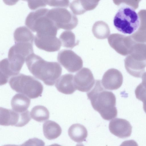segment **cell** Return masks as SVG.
<instances>
[{
  "mask_svg": "<svg viewBox=\"0 0 146 146\" xmlns=\"http://www.w3.org/2000/svg\"><path fill=\"white\" fill-rule=\"evenodd\" d=\"M104 88L101 81L96 80L92 88L87 93L94 109L104 119L110 120L117 117L116 98L111 92Z\"/></svg>",
  "mask_w": 146,
  "mask_h": 146,
  "instance_id": "obj_1",
  "label": "cell"
},
{
  "mask_svg": "<svg viewBox=\"0 0 146 146\" xmlns=\"http://www.w3.org/2000/svg\"><path fill=\"white\" fill-rule=\"evenodd\" d=\"M25 61L30 72L48 86H53L62 73V68L58 62L47 61L34 53L28 56Z\"/></svg>",
  "mask_w": 146,
  "mask_h": 146,
  "instance_id": "obj_2",
  "label": "cell"
},
{
  "mask_svg": "<svg viewBox=\"0 0 146 146\" xmlns=\"http://www.w3.org/2000/svg\"><path fill=\"white\" fill-rule=\"evenodd\" d=\"M48 9L42 8L31 12L25 21L26 26L39 36H56L59 29L48 17Z\"/></svg>",
  "mask_w": 146,
  "mask_h": 146,
  "instance_id": "obj_3",
  "label": "cell"
},
{
  "mask_svg": "<svg viewBox=\"0 0 146 146\" xmlns=\"http://www.w3.org/2000/svg\"><path fill=\"white\" fill-rule=\"evenodd\" d=\"M9 84L12 90L30 99L41 96L43 89V86L40 82L31 76L21 73L11 77Z\"/></svg>",
  "mask_w": 146,
  "mask_h": 146,
  "instance_id": "obj_4",
  "label": "cell"
},
{
  "mask_svg": "<svg viewBox=\"0 0 146 146\" xmlns=\"http://www.w3.org/2000/svg\"><path fill=\"white\" fill-rule=\"evenodd\" d=\"M113 22L117 30L126 34L133 33L139 29L141 23L139 16L134 9L126 5L118 10Z\"/></svg>",
  "mask_w": 146,
  "mask_h": 146,
  "instance_id": "obj_5",
  "label": "cell"
},
{
  "mask_svg": "<svg viewBox=\"0 0 146 146\" xmlns=\"http://www.w3.org/2000/svg\"><path fill=\"white\" fill-rule=\"evenodd\" d=\"M15 44L9 49L8 52L26 60L34 53L33 43L34 36L31 32L25 26L17 28L14 33Z\"/></svg>",
  "mask_w": 146,
  "mask_h": 146,
  "instance_id": "obj_6",
  "label": "cell"
},
{
  "mask_svg": "<svg viewBox=\"0 0 146 146\" xmlns=\"http://www.w3.org/2000/svg\"><path fill=\"white\" fill-rule=\"evenodd\" d=\"M47 15L59 29L72 30L76 27L78 23L77 17L65 8L48 9Z\"/></svg>",
  "mask_w": 146,
  "mask_h": 146,
  "instance_id": "obj_7",
  "label": "cell"
},
{
  "mask_svg": "<svg viewBox=\"0 0 146 146\" xmlns=\"http://www.w3.org/2000/svg\"><path fill=\"white\" fill-rule=\"evenodd\" d=\"M29 111L19 112L13 110L3 107L0 108V124L8 126L22 127L27 124L31 120Z\"/></svg>",
  "mask_w": 146,
  "mask_h": 146,
  "instance_id": "obj_8",
  "label": "cell"
},
{
  "mask_svg": "<svg viewBox=\"0 0 146 146\" xmlns=\"http://www.w3.org/2000/svg\"><path fill=\"white\" fill-rule=\"evenodd\" d=\"M59 62L68 71L74 73L82 68L83 62L81 58L73 51L64 49L58 53Z\"/></svg>",
  "mask_w": 146,
  "mask_h": 146,
  "instance_id": "obj_9",
  "label": "cell"
},
{
  "mask_svg": "<svg viewBox=\"0 0 146 146\" xmlns=\"http://www.w3.org/2000/svg\"><path fill=\"white\" fill-rule=\"evenodd\" d=\"M110 46L119 54L129 55L133 45L136 42L131 36H126L118 33L111 34L108 38Z\"/></svg>",
  "mask_w": 146,
  "mask_h": 146,
  "instance_id": "obj_10",
  "label": "cell"
},
{
  "mask_svg": "<svg viewBox=\"0 0 146 146\" xmlns=\"http://www.w3.org/2000/svg\"><path fill=\"white\" fill-rule=\"evenodd\" d=\"M95 82L91 71L87 68H83L74 77L75 88L81 92H88L93 87Z\"/></svg>",
  "mask_w": 146,
  "mask_h": 146,
  "instance_id": "obj_11",
  "label": "cell"
},
{
  "mask_svg": "<svg viewBox=\"0 0 146 146\" xmlns=\"http://www.w3.org/2000/svg\"><path fill=\"white\" fill-rule=\"evenodd\" d=\"M109 128L110 132L121 138H125L130 136L132 127L127 120L118 118L112 120L110 122Z\"/></svg>",
  "mask_w": 146,
  "mask_h": 146,
  "instance_id": "obj_12",
  "label": "cell"
},
{
  "mask_svg": "<svg viewBox=\"0 0 146 146\" xmlns=\"http://www.w3.org/2000/svg\"><path fill=\"white\" fill-rule=\"evenodd\" d=\"M123 76L121 72L115 68L107 70L104 74L101 81L102 84L106 89L117 90L121 86Z\"/></svg>",
  "mask_w": 146,
  "mask_h": 146,
  "instance_id": "obj_13",
  "label": "cell"
},
{
  "mask_svg": "<svg viewBox=\"0 0 146 146\" xmlns=\"http://www.w3.org/2000/svg\"><path fill=\"white\" fill-rule=\"evenodd\" d=\"M35 44L38 48L51 52L59 50L61 46V42L56 36H39L34 37Z\"/></svg>",
  "mask_w": 146,
  "mask_h": 146,
  "instance_id": "obj_14",
  "label": "cell"
},
{
  "mask_svg": "<svg viewBox=\"0 0 146 146\" xmlns=\"http://www.w3.org/2000/svg\"><path fill=\"white\" fill-rule=\"evenodd\" d=\"M74 77L73 74H66L60 77L55 85L57 90L66 94H73L76 90L74 84Z\"/></svg>",
  "mask_w": 146,
  "mask_h": 146,
  "instance_id": "obj_15",
  "label": "cell"
},
{
  "mask_svg": "<svg viewBox=\"0 0 146 146\" xmlns=\"http://www.w3.org/2000/svg\"><path fill=\"white\" fill-rule=\"evenodd\" d=\"M125 68L131 75L136 78H141L145 72L146 63L141 62L132 59L128 55L124 60Z\"/></svg>",
  "mask_w": 146,
  "mask_h": 146,
  "instance_id": "obj_16",
  "label": "cell"
},
{
  "mask_svg": "<svg viewBox=\"0 0 146 146\" xmlns=\"http://www.w3.org/2000/svg\"><path fill=\"white\" fill-rule=\"evenodd\" d=\"M68 133L71 139L78 143L85 141L88 136V131L86 128L79 123L71 125L68 129Z\"/></svg>",
  "mask_w": 146,
  "mask_h": 146,
  "instance_id": "obj_17",
  "label": "cell"
},
{
  "mask_svg": "<svg viewBox=\"0 0 146 146\" xmlns=\"http://www.w3.org/2000/svg\"><path fill=\"white\" fill-rule=\"evenodd\" d=\"M43 131L45 138L51 140L55 139L59 136L61 134L62 130L57 123L48 120L43 124Z\"/></svg>",
  "mask_w": 146,
  "mask_h": 146,
  "instance_id": "obj_18",
  "label": "cell"
},
{
  "mask_svg": "<svg viewBox=\"0 0 146 146\" xmlns=\"http://www.w3.org/2000/svg\"><path fill=\"white\" fill-rule=\"evenodd\" d=\"M27 96L21 94H17L12 98L11 105L13 110L19 112L27 110L31 103V100Z\"/></svg>",
  "mask_w": 146,
  "mask_h": 146,
  "instance_id": "obj_19",
  "label": "cell"
},
{
  "mask_svg": "<svg viewBox=\"0 0 146 146\" xmlns=\"http://www.w3.org/2000/svg\"><path fill=\"white\" fill-rule=\"evenodd\" d=\"M129 55L136 61L146 63V43L136 42Z\"/></svg>",
  "mask_w": 146,
  "mask_h": 146,
  "instance_id": "obj_20",
  "label": "cell"
},
{
  "mask_svg": "<svg viewBox=\"0 0 146 146\" xmlns=\"http://www.w3.org/2000/svg\"><path fill=\"white\" fill-rule=\"evenodd\" d=\"M94 36L99 39L107 38L110 34V30L108 25L102 21L95 22L92 28Z\"/></svg>",
  "mask_w": 146,
  "mask_h": 146,
  "instance_id": "obj_21",
  "label": "cell"
},
{
  "mask_svg": "<svg viewBox=\"0 0 146 146\" xmlns=\"http://www.w3.org/2000/svg\"><path fill=\"white\" fill-rule=\"evenodd\" d=\"M31 118L38 122H42L48 119L49 117V112L44 106H36L33 107L30 112Z\"/></svg>",
  "mask_w": 146,
  "mask_h": 146,
  "instance_id": "obj_22",
  "label": "cell"
},
{
  "mask_svg": "<svg viewBox=\"0 0 146 146\" xmlns=\"http://www.w3.org/2000/svg\"><path fill=\"white\" fill-rule=\"evenodd\" d=\"M59 38L62 45L66 48H72L79 43V41L76 40L75 35L71 31H63L60 35Z\"/></svg>",
  "mask_w": 146,
  "mask_h": 146,
  "instance_id": "obj_23",
  "label": "cell"
},
{
  "mask_svg": "<svg viewBox=\"0 0 146 146\" xmlns=\"http://www.w3.org/2000/svg\"><path fill=\"white\" fill-rule=\"evenodd\" d=\"M85 13L87 11L93 10L98 5L100 0H76Z\"/></svg>",
  "mask_w": 146,
  "mask_h": 146,
  "instance_id": "obj_24",
  "label": "cell"
},
{
  "mask_svg": "<svg viewBox=\"0 0 146 146\" xmlns=\"http://www.w3.org/2000/svg\"><path fill=\"white\" fill-rule=\"evenodd\" d=\"M135 94L136 98L143 102V110L146 113V88L141 83L136 87Z\"/></svg>",
  "mask_w": 146,
  "mask_h": 146,
  "instance_id": "obj_25",
  "label": "cell"
},
{
  "mask_svg": "<svg viewBox=\"0 0 146 146\" xmlns=\"http://www.w3.org/2000/svg\"><path fill=\"white\" fill-rule=\"evenodd\" d=\"M29 8L32 10L44 7L47 5V0H27Z\"/></svg>",
  "mask_w": 146,
  "mask_h": 146,
  "instance_id": "obj_26",
  "label": "cell"
},
{
  "mask_svg": "<svg viewBox=\"0 0 146 146\" xmlns=\"http://www.w3.org/2000/svg\"><path fill=\"white\" fill-rule=\"evenodd\" d=\"M47 5L51 7L66 8L69 5V0H47Z\"/></svg>",
  "mask_w": 146,
  "mask_h": 146,
  "instance_id": "obj_27",
  "label": "cell"
},
{
  "mask_svg": "<svg viewBox=\"0 0 146 146\" xmlns=\"http://www.w3.org/2000/svg\"><path fill=\"white\" fill-rule=\"evenodd\" d=\"M19 0H3V2L6 5H15Z\"/></svg>",
  "mask_w": 146,
  "mask_h": 146,
  "instance_id": "obj_28",
  "label": "cell"
},
{
  "mask_svg": "<svg viewBox=\"0 0 146 146\" xmlns=\"http://www.w3.org/2000/svg\"><path fill=\"white\" fill-rule=\"evenodd\" d=\"M141 78L142 82L141 83L142 85L146 88V72H145L142 75Z\"/></svg>",
  "mask_w": 146,
  "mask_h": 146,
  "instance_id": "obj_29",
  "label": "cell"
}]
</instances>
